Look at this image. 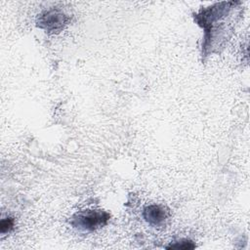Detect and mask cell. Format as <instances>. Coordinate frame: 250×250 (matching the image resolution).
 Instances as JSON below:
<instances>
[{"instance_id":"4","label":"cell","mask_w":250,"mask_h":250,"mask_svg":"<svg viewBox=\"0 0 250 250\" xmlns=\"http://www.w3.org/2000/svg\"><path fill=\"white\" fill-rule=\"evenodd\" d=\"M167 248L169 249H193L195 248V244L188 239H183L181 241H178L174 244H171L169 246H167Z\"/></svg>"},{"instance_id":"1","label":"cell","mask_w":250,"mask_h":250,"mask_svg":"<svg viewBox=\"0 0 250 250\" xmlns=\"http://www.w3.org/2000/svg\"><path fill=\"white\" fill-rule=\"evenodd\" d=\"M109 218V214L102 210H85L76 213L70 223L75 228L94 230L104 226Z\"/></svg>"},{"instance_id":"3","label":"cell","mask_w":250,"mask_h":250,"mask_svg":"<svg viewBox=\"0 0 250 250\" xmlns=\"http://www.w3.org/2000/svg\"><path fill=\"white\" fill-rule=\"evenodd\" d=\"M144 218L146 222L153 226H160L166 220L168 214L164 207L160 205H148L144 209Z\"/></svg>"},{"instance_id":"2","label":"cell","mask_w":250,"mask_h":250,"mask_svg":"<svg viewBox=\"0 0 250 250\" xmlns=\"http://www.w3.org/2000/svg\"><path fill=\"white\" fill-rule=\"evenodd\" d=\"M68 18L58 10H49L42 13L37 20V26L48 32H59L66 24Z\"/></svg>"},{"instance_id":"5","label":"cell","mask_w":250,"mask_h":250,"mask_svg":"<svg viewBox=\"0 0 250 250\" xmlns=\"http://www.w3.org/2000/svg\"><path fill=\"white\" fill-rule=\"evenodd\" d=\"M14 228V219L12 218H5L0 223V231L2 234L9 232Z\"/></svg>"}]
</instances>
